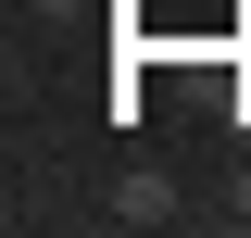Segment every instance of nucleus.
<instances>
[{
  "instance_id": "f257e3e1",
  "label": "nucleus",
  "mask_w": 251,
  "mask_h": 238,
  "mask_svg": "<svg viewBox=\"0 0 251 238\" xmlns=\"http://www.w3.org/2000/svg\"><path fill=\"white\" fill-rule=\"evenodd\" d=\"M176 213H188V201L151 176V163H126V176H113V226H176Z\"/></svg>"
},
{
  "instance_id": "f03ea898",
  "label": "nucleus",
  "mask_w": 251,
  "mask_h": 238,
  "mask_svg": "<svg viewBox=\"0 0 251 238\" xmlns=\"http://www.w3.org/2000/svg\"><path fill=\"white\" fill-rule=\"evenodd\" d=\"M25 13H50V25H63V13H88V0H25Z\"/></svg>"
}]
</instances>
